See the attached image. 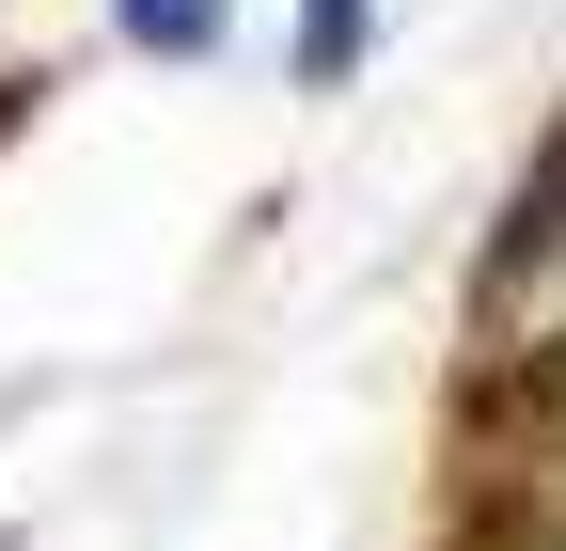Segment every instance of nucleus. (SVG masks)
<instances>
[{
    "label": "nucleus",
    "instance_id": "nucleus-1",
    "mask_svg": "<svg viewBox=\"0 0 566 551\" xmlns=\"http://www.w3.org/2000/svg\"><path fill=\"white\" fill-rule=\"evenodd\" d=\"M472 441L520 472H566V331H535V347H504L472 378Z\"/></svg>",
    "mask_w": 566,
    "mask_h": 551
},
{
    "label": "nucleus",
    "instance_id": "nucleus-2",
    "mask_svg": "<svg viewBox=\"0 0 566 551\" xmlns=\"http://www.w3.org/2000/svg\"><path fill=\"white\" fill-rule=\"evenodd\" d=\"M535 252H566V126H551V158L520 189V221H504V268H535Z\"/></svg>",
    "mask_w": 566,
    "mask_h": 551
},
{
    "label": "nucleus",
    "instance_id": "nucleus-3",
    "mask_svg": "<svg viewBox=\"0 0 566 551\" xmlns=\"http://www.w3.org/2000/svg\"><path fill=\"white\" fill-rule=\"evenodd\" d=\"M126 17L158 32V48H205V0H126Z\"/></svg>",
    "mask_w": 566,
    "mask_h": 551
},
{
    "label": "nucleus",
    "instance_id": "nucleus-4",
    "mask_svg": "<svg viewBox=\"0 0 566 551\" xmlns=\"http://www.w3.org/2000/svg\"><path fill=\"white\" fill-rule=\"evenodd\" d=\"M315 48H346V0H315Z\"/></svg>",
    "mask_w": 566,
    "mask_h": 551
}]
</instances>
